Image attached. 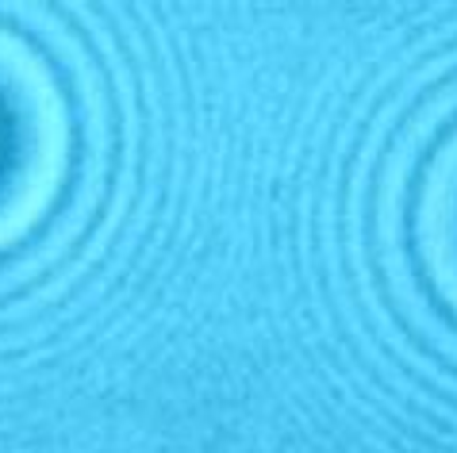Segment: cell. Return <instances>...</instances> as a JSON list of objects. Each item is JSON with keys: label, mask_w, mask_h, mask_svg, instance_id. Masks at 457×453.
Returning a JSON list of instances; mask_svg holds the SVG:
<instances>
[{"label": "cell", "mask_w": 457, "mask_h": 453, "mask_svg": "<svg viewBox=\"0 0 457 453\" xmlns=\"http://www.w3.org/2000/svg\"><path fill=\"white\" fill-rule=\"evenodd\" d=\"M380 231L408 319L457 361V81L423 108L392 161Z\"/></svg>", "instance_id": "1"}]
</instances>
